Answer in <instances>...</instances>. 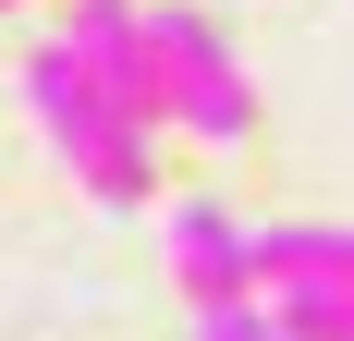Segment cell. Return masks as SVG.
Here are the masks:
<instances>
[{
  "mask_svg": "<svg viewBox=\"0 0 354 341\" xmlns=\"http://www.w3.org/2000/svg\"><path fill=\"white\" fill-rule=\"evenodd\" d=\"M257 317H269V341H354V293L342 280H269Z\"/></svg>",
  "mask_w": 354,
  "mask_h": 341,
  "instance_id": "6",
  "label": "cell"
},
{
  "mask_svg": "<svg viewBox=\"0 0 354 341\" xmlns=\"http://www.w3.org/2000/svg\"><path fill=\"white\" fill-rule=\"evenodd\" d=\"M171 269H183V293H196V305L257 293V280H245V232H232L208 195H196V207H171Z\"/></svg>",
  "mask_w": 354,
  "mask_h": 341,
  "instance_id": "4",
  "label": "cell"
},
{
  "mask_svg": "<svg viewBox=\"0 0 354 341\" xmlns=\"http://www.w3.org/2000/svg\"><path fill=\"white\" fill-rule=\"evenodd\" d=\"M147 98L171 110L183 135H208V146L257 135V86L232 73V49H220L208 12H147Z\"/></svg>",
  "mask_w": 354,
  "mask_h": 341,
  "instance_id": "1",
  "label": "cell"
},
{
  "mask_svg": "<svg viewBox=\"0 0 354 341\" xmlns=\"http://www.w3.org/2000/svg\"><path fill=\"white\" fill-rule=\"evenodd\" d=\"M196 341H269V317H257V293H232V305H196Z\"/></svg>",
  "mask_w": 354,
  "mask_h": 341,
  "instance_id": "7",
  "label": "cell"
},
{
  "mask_svg": "<svg viewBox=\"0 0 354 341\" xmlns=\"http://www.w3.org/2000/svg\"><path fill=\"white\" fill-rule=\"evenodd\" d=\"M62 61L98 86L122 122H159V98H147V12H122V0H86L73 12V37H62Z\"/></svg>",
  "mask_w": 354,
  "mask_h": 341,
  "instance_id": "3",
  "label": "cell"
},
{
  "mask_svg": "<svg viewBox=\"0 0 354 341\" xmlns=\"http://www.w3.org/2000/svg\"><path fill=\"white\" fill-rule=\"evenodd\" d=\"M25 98H37V122H49V146L86 170V195H110V207H135V195H147V122H122V110H110L98 86L62 61V37L25 61Z\"/></svg>",
  "mask_w": 354,
  "mask_h": 341,
  "instance_id": "2",
  "label": "cell"
},
{
  "mask_svg": "<svg viewBox=\"0 0 354 341\" xmlns=\"http://www.w3.org/2000/svg\"><path fill=\"white\" fill-rule=\"evenodd\" d=\"M245 280H257V293H269V280H342V293H354V232L269 220V232H245Z\"/></svg>",
  "mask_w": 354,
  "mask_h": 341,
  "instance_id": "5",
  "label": "cell"
}]
</instances>
